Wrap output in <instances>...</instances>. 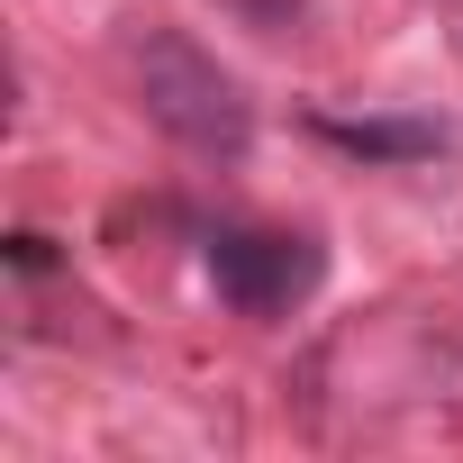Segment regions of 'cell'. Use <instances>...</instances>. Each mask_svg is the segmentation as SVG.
Listing matches in <instances>:
<instances>
[{
	"mask_svg": "<svg viewBox=\"0 0 463 463\" xmlns=\"http://www.w3.org/2000/svg\"><path fill=\"white\" fill-rule=\"evenodd\" d=\"M137 100L164 137H182L191 155H227L237 164L246 137H255V109H246V82L227 73L218 55H200L182 28H155L137 46Z\"/></svg>",
	"mask_w": 463,
	"mask_h": 463,
	"instance_id": "6da1fadb",
	"label": "cell"
},
{
	"mask_svg": "<svg viewBox=\"0 0 463 463\" xmlns=\"http://www.w3.org/2000/svg\"><path fill=\"white\" fill-rule=\"evenodd\" d=\"M327 255L318 237H273V227H218L209 237V282L237 318H282L318 291Z\"/></svg>",
	"mask_w": 463,
	"mask_h": 463,
	"instance_id": "7a4b0ae2",
	"label": "cell"
},
{
	"mask_svg": "<svg viewBox=\"0 0 463 463\" xmlns=\"http://www.w3.org/2000/svg\"><path fill=\"white\" fill-rule=\"evenodd\" d=\"M318 137L345 146V155H373V164H418V155L445 146L436 118H318Z\"/></svg>",
	"mask_w": 463,
	"mask_h": 463,
	"instance_id": "3957f363",
	"label": "cell"
},
{
	"mask_svg": "<svg viewBox=\"0 0 463 463\" xmlns=\"http://www.w3.org/2000/svg\"><path fill=\"white\" fill-rule=\"evenodd\" d=\"M10 264H19V273H46L55 255H46V237H10Z\"/></svg>",
	"mask_w": 463,
	"mask_h": 463,
	"instance_id": "277c9868",
	"label": "cell"
}]
</instances>
